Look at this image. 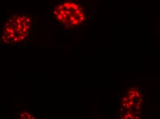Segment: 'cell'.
Here are the masks:
<instances>
[{
	"label": "cell",
	"mask_w": 160,
	"mask_h": 119,
	"mask_svg": "<svg viewBox=\"0 0 160 119\" xmlns=\"http://www.w3.org/2000/svg\"><path fill=\"white\" fill-rule=\"evenodd\" d=\"M35 28L34 17L29 14L10 15L3 26L1 41L5 46H18L31 37Z\"/></svg>",
	"instance_id": "cell-1"
},
{
	"label": "cell",
	"mask_w": 160,
	"mask_h": 119,
	"mask_svg": "<svg viewBox=\"0 0 160 119\" xmlns=\"http://www.w3.org/2000/svg\"><path fill=\"white\" fill-rule=\"evenodd\" d=\"M145 105L144 92L137 87H129L120 96L119 116L122 118H141Z\"/></svg>",
	"instance_id": "cell-3"
},
{
	"label": "cell",
	"mask_w": 160,
	"mask_h": 119,
	"mask_svg": "<svg viewBox=\"0 0 160 119\" xmlns=\"http://www.w3.org/2000/svg\"><path fill=\"white\" fill-rule=\"evenodd\" d=\"M52 14L56 21L66 29L82 26L87 19L84 6L75 0H62L54 6Z\"/></svg>",
	"instance_id": "cell-2"
}]
</instances>
